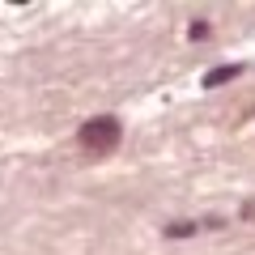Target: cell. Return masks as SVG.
Returning a JSON list of instances; mask_svg holds the SVG:
<instances>
[{
	"label": "cell",
	"mask_w": 255,
	"mask_h": 255,
	"mask_svg": "<svg viewBox=\"0 0 255 255\" xmlns=\"http://www.w3.org/2000/svg\"><path fill=\"white\" fill-rule=\"evenodd\" d=\"M238 73H243V64H221V68L204 73V85H209V90H213V85H226L230 77H238Z\"/></svg>",
	"instance_id": "cell-2"
},
{
	"label": "cell",
	"mask_w": 255,
	"mask_h": 255,
	"mask_svg": "<svg viewBox=\"0 0 255 255\" xmlns=\"http://www.w3.org/2000/svg\"><path fill=\"white\" fill-rule=\"evenodd\" d=\"M81 145L85 149H98V153H107V149L119 145V119L115 115H94L90 124H81Z\"/></svg>",
	"instance_id": "cell-1"
},
{
	"label": "cell",
	"mask_w": 255,
	"mask_h": 255,
	"mask_svg": "<svg viewBox=\"0 0 255 255\" xmlns=\"http://www.w3.org/2000/svg\"><path fill=\"white\" fill-rule=\"evenodd\" d=\"M191 230H196V226H187V221H183V226H170L166 234H170V238H179V234H191Z\"/></svg>",
	"instance_id": "cell-3"
}]
</instances>
